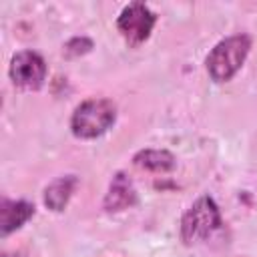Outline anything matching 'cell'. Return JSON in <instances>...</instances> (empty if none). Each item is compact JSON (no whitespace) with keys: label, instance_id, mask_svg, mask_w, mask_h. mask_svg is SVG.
Listing matches in <instances>:
<instances>
[{"label":"cell","instance_id":"6da1fadb","mask_svg":"<svg viewBox=\"0 0 257 257\" xmlns=\"http://www.w3.org/2000/svg\"><path fill=\"white\" fill-rule=\"evenodd\" d=\"M249 50H251V40L247 34H235V36L223 38L207 54L205 66L209 76L215 82L231 80L237 74V70L243 66Z\"/></svg>","mask_w":257,"mask_h":257},{"label":"cell","instance_id":"7a4b0ae2","mask_svg":"<svg viewBox=\"0 0 257 257\" xmlns=\"http://www.w3.org/2000/svg\"><path fill=\"white\" fill-rule=\"evenodd\" d=\"M116 120V106L108 98H88L80 102L70 118L72 135L78 139H96Z\"/></svg>","mask_w":257,"mask_h":257},{"label":"cell","instance_id":"3957f363","mask_svg":"<svg viewBox=\"0 0 257 257\" xmlns=\"http://www.w3.org/2000/svg\"><path fill=\"white\" fill-rule=\"evenodd\" d=\"M223 225L221 211L211 197H199L181 219V239L191 245L197 241H207Z\"/></svg>","mask_w":257,"mask_h":257},{"label":"cell","instance_id":"277c9868","mask_svg":"<svg viewBox=\"0 0 257 257\" xmlns=\"http://www.w3.org/2000/svg\"><path fill=\"white\" fill-rule=\"evenodd\" d=\"M157 22V14L143 2H131L128 6L122 8V12L116 18V28L120 32V36L131 44V46H139L143 44Z\"/></svg>","mask_w":257,"mask_h":257},{"label":"cell","instance_id":"5b68a950","mask_svg":"<svg viewBox=\"0 0 257 257\" xmlns=\"http://www.w3.org/2000/svg\"><path fill=\"white\" fill-rule=\"evenodd\" d=\"M10 78L24 90H38L46 80V62L38 52L20 50L10 60Z\"/></svg>","mask_w":257,"mask_h":257},{"label":"cell","instance_id":"8992f818","mask_svg":"<svg viewBox=\"0 0 257 257\" xmlns=\"http://www.w3.org/2000/svg\"><path fill=\"white\" fill-rule=\"evenodd\" d=\"M135 203H137V189H135V185L128 179V175L118 171L112 177L110 185H108V191L104 195L102 207L108 213H118V211L131 209Z\"/></svg>","mask_w":257,"mask_h":257},{"label":"cell","instance_id":"52a82bcc","mask_svg":"<svg viewBox=\"0 0 257 257\" xmlns=\"http://www.w3.org/2000/svg\"><path fill=\"white\" fill-rule=\"evenodd\" d=\"M32 215H34L32 203L22 201V199L20 201L2 199V203H0V233H2V237L20 229Z\"/></svg>","mask_w":257,"mask_h":257},{"label":"cell","instance_id":"ba28073f","mask_svg":"<svg viewBox=\"0 0 257 257\" xmlns=\"http://www.w3.org/2000/svg\"><path fill=\"white\" fill-rule=\"evenodd\" d=\"M78 185V179L74 175H64L54 179L46 189H44V205L50 211H64V207L68 205L74 189Z\"/></svg>","mask_w":257,"mask_h":257},{"label":"cell","instance_id":"9c48e42d","mask_svg":"<svg viewBox=\"0 0 257 257\" xmlns=\"http://www.w3.org/2000/svg\"><path fill=\"white\" fill-rule=\"evenodd\" d=\"M133 163L153 173H169L175 169L177 159L165 149H143L133 157Z\"/></svg>","mask_w":257,"mask_h":257},{"label":"cell","instance_id":"30bf717a","mask_svg":"<svg viewBox=\"0 0 257 257\" xmlns=\"http://www.w3.org/2000/svg\"><path fill=\"white\" fill-rule=\"evenodd\" d=\"M90 48H92V40H90V38L76 36V38H70V40L64 44V54H66V56H80V54L90 52Z\"/></svg>","mask_w":257,"mask_h":257},{"label":"cell","instance_id":"8fae6325","mask_svg":"<svg viewBox=\"0 0 257 257\" xmlns=\"http://www.w3.org/2000/svg\"><path fill=\"white\" fill-rule=\"evenodd\" d=\"M2 257H26L22 251H14V253H4Z\"/></svg>","mask_w":257,"mask_h":257}]
</instances>
